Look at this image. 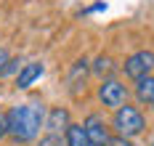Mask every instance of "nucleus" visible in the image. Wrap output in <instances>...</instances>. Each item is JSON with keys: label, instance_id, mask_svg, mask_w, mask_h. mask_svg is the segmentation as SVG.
<instances>
[{"label": "nucleus", "instance_id": "nucleus-1", "mask_svg": "<svg viewBox=\"0 0 154 146\" xmlns=\"http://www.w3.org/2000/svg\"><path fill=\"white\" fill-rule=\"evenodd\" d=\"M5 122H8V135L14 141L27 144L32 138H37L40 128L45 125V106H43V101L16 104L14 109L5 114Z\"/></svg>", "mask_w": 154, "mask_h": 146}, {"label": "nucleus", "instance_id": "nucleus-2", "mask_svg": "<svg viewBox=\"0 0 154 146\" xmlns=\"http://www.w3.org/2000/svg\"><path fill=\"white\" fill-rule=\"evenodd\" d=\"M112 125H114V130H117V135H122V138H136V135L143 133L146 120H143V114H141L136 106L122 104L120 109H114V120H112Z\"/></svg>", "mask_w": 154, "mask_h": 146}, {"label": "nucleus", "instance_id": "nucleus-3", "mask_svg": "<svg viewBox=\"0 0 154 146\" xmlns=\"http://www.w3.org/2000/svg\"><path fill=\"white\" fill-rule=\"evenodd\" d=\"M122 69H125V75H128L130 80H141V77H146V75L154 69V50H136L133 56L125 59Z\"/></svg>", "mask_w": 154, "mask_h": 146}, {"label": "nucleus", "instance_id": "nucleus-4", "mask_svg": "<svg viewBox=\"0 0 154 146\" xmlns=\"http://www.w3.org/2000/svg\"><path fill=\"white\" fill-rule=\"evenodd\" d=\"M98 98L109 109H120L125 104V98H128V90H125L122 82H117V80H104L101 88H98Z\"/></svg>", "mask_w": 154, "mask_h": 146}, {"label": "nucleus", "instance_id": "nucleus-5", "mask_svg": "<svg viewBox=\"0 0 154 146\" xmlns=\"http://www.w3.org/2000/svg\"><path fill=\"white\" fill-rule=\"evenodd\" d=\"M85 133H88V138H91L93 146H109V130H106V122L98 117V114H91L88 120H85Z\"/></svg>", "mask_w": 154, "mask_h": 146}, {"label": "nucleus", "instance_id": "nucleus-6", "mask_svg": "<svg viewBox=\"0 0 154 146\" xmlns=\"http://www.w3.org/2000/svg\"><path fill=\"white\" fill-rule=\"evenodd\" d=\"M40 75H43V64H40V61H29V64H24V69H21L19 77H16V88H21V90L29 88Z\"/></svg>", "mask_w": 154, "mask_h": 146}, {"label": "nucleus", "instance_id": "nucleus-7", "mask_svg": "<svg viewBox=\"0 0 154 146\" xmlns=\"http://www.w3.org/2000/svg\"><path fill=\"white\" fill-rule=\"evenodd\" d=\"M136 96H138L141 104H154V77L152 75L136 80Z\"/></svg>", "mask_w": 154, "mask_h": 146}, {"label": "nucleus", "instance_id": "nucleus-8", "mask_svg": "<svg viewBox=\"0 0 154 146\" xmlns=\"http://www.w3.org/2000/svg\"><path fill=\"white\" fill-rule=\"evenodd\" d=\"M66 146H93L82 125H69L66 128Z\"/></svg>", "mask_w": 154, "mask_h": 146}, {"label": "nucleus", "instance_id": "nucleus-9", "mask_svg": "<svg viewBox=\"0 0 154 146\" xmlns=\"http://www.w3.org/2000/svg\"><path fill=\"white\" fill-rule=\"evenodd\" d=\"M45 125H48V130H51V133L66 130V128H69V112H66V109H53Z\"/></svg>", "mask_w": 154, "mask_h": 146}, {"label": "nucleus", "instance_id": "nucleus-10", "mask_svg": "<svg viewBox=\"0 0 154 146\" xmlns=\"http://www.w3.org/2000/svg\"><path fill=\"white\" fill-rule=\"evenodd\" d=\"M93 72H96V75H109V72H112V59H109V56H101V59H96V64H93Z\"/></svg>", "mask_w": 154, "mask_h": 146}, {"label": "nucleus", "instance_id": "nucleus-11", "mask_svg": "<svg viewBox=\"0 0 154 146\" xmlns=\"http://www.w3.org/2000/svg\"><path fill=\"white\" fill-rule=\"evenodd\" d=\"M40 146H64V144H61V138H59V133H51L48 138L40 141Z\"/></svg>", "mask_w": 154, "mask_h": 146}, {"label": "nucleus", "instance_id": "nucleus-12", "mask_svg": "<svg viewBox=\"0 0 154 146\" xmlns=\"http://www.w3.org/2000/svg\"><path fill=\"white\" fill-rule=\"evenodd\" d=\"M8 61H11V59H8V50L0 48V75H3V69L8 66Z\"/></svg>", "mask_w": 154, "mask_h": 146}, {"label": "nucleus", "instance_id": "nucleus-13", "mask_svg": "<svg viewBox=\"0 0 154 146\" xmlns=\"http://www.w3.org/2000/svg\"><path fill=\"white\" fill-rule=\"evenodd\" d=\"M109 146H130V141L122 138V135H117V138H112V141H109Z\"/></svg>", "mask_w": 154, "mask_h": 146}, {"label": "nucleus", "instance_id": "nucleus-14", "mask_svg": "<svg viewBox=\"0 0 154 146\" xmlns=\"http://www.w3.org/2000/svg\"><path fill=\"white\" fill-rule=\"evenodd\" d=\"M8 135V122H5V114H0V138Z\"/></svg>", "mask_w": 154, "mask_h": 146}, {"label": "nucleus", "instance_id": "nucleus-15", "mask_svg": "<svg viewBox=\"0 0 154 146\" xmlns=\"http://www.w3.org/2000/svg\"><path fill=\"white\" fill-rule=\"evenodd\" d=\"M152 146H154V141H152Z\"/></svg>", "mask_w": 154, "mask_h": 146}]
</instances>
